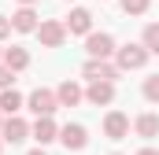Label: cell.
<instances>
[{"label": "cell", "mask_w": 159, "mask_h": 155, "mask_svg": "<svg viewBox=\"0 0 159 155\" xmlns=\"http://www.w3.org/2000/svg\"><path fill=\"white\" fill-rule=\"evenodd\" d=\"M148 55H152V52H148L141 41H137V44L129 41V44H122L119 52H115V63H119V70H141V67L148 63Z\"/></svg>", "instance_id": "6da1fadb"}, {"label": "cell", "mask_w": 159, "mask_h": 155, "mask_svg": "<svg viewBox=\"0 0 159 155\" xmlns=\"http://www.w3.org/2000/svg\"><path fill=\"white\" fill-rule=\"evenodd\" d=\"M85 52H89V59H115L119 44L111 33H85Z\"/></svg>", "instance_id": "7a4b0ae2"}, {"label": "cell", "mask_w": 159, "mask_h": 155, "mask_svg": "<svg viewBox=\"0 0 159 155\" xmlns=\"http://www.w3.org/2000/svg\"><path fill=\"white\" fill-rule=\"evenodd\" d=\"M119 63H111V59H85V67H81V78H89V81H119Z\"/></svg>", "instance_id": "3957f363"}, {"label": "cell", "mask_w": 159, "mask_h": 155, "mask_svg": "<svg viewBox=\"0 0 159 155\" xmlns=\"http://www.w3.org/2000/svg\"><path fill=\"white\" fill-rule=\"evenodd\" d=\"M26 107L37 118L41 115H56V111H59V96H56V89H34L30 100H26Z\"/></svg>", "instance_id": "277c9868"}, {"label": "cell", "mask_w": 159, "mask_h": 155, "mask_svg": "<svg viewBox=\"0 0 159 155\" xmlns=\"http://www.w3.org/2000/svg\"><path fill=\"white\" fill-rule=\"evenodd\" d=\"M37 37L44 48H59L63 41H67V22H59V19H44L37 26Z\"/></svg>", "instance_id": "5b68a950"}, {"label": "cell", "mask_w": 159, "mask_h": 155, "mask_svg": "<svg viewBox=\"0 0 159 155\" xmlns=\"http://www.w3.org/2000/svg\"><path fill=\"white\" fill-rule=\"evenodd\" d=\"M59 144H63L67 152H81V148L89 144V129L78 126V122H67V126L59 129Z\"/></svg>", "instance_id": "8992f818"}, {"label": "cell", "mask_w": 159, "mask_h": 155, "mask_svg": "<svg viewBox=\"0 0 159 155\" xmlns=\"http://www.w3.org/2000/svg\"><path fill=\"white\" fill-rule=\"evenodd\" d=\"M85 100H89L93 107H111V104H115V81H89Z\"/></svg>", "instance_id": "52a82bcc"}, {"label": "cell", "mask_w": 159, "mask_h": 155, "mask_svg": "<svg viewBox=\"0 0 159 155\" xmlns=\"http://www.w3.org/2000/svg\"><path fill=\"white\" fill-rule=\"evenodd\" d=\"M0 137H4V144H22V140L30 137V126H26L19 115H7L4 126H0Z\"/></svg>", "instance_id": "ba28073f"}, {"label": "cell", "mask_w": 159, "mask_h": 155, "mask_svg": "<svg viewBox=\"0 0 159 155\" xmlns=\"http://www.w3.org/2000/svg\"><path fill=\"white\" fill-rule=\"evenodd\" d=\"M30 137H34V140H37L41 148H44V144H52V140H59V126L52 122V115H41L37 122L30 126Z\"/></svg>", "instance_id": "9c48e42d"}, {"label": "cell", "mask_w": 159, "mask_h": 155, "mask_svg": "<svg viewBox=\"0 0 159 155\" xmlns=\"http://www.w3.org/2000/svg\"><path fill=\"white\" fill-rule=\"evenodd\" d=\"M104 137L107 140H126L129 137V118L122 115V111H107V118H104Z\"/></svg>", "instance_id": "30bf717a"}, {"label": "cell", "mask_w": 159, "mask_h": 155, "mask_svg": "<svg viewBox=\"0 0 159 155\" xmlns=\"http://www.w3.org/2000/svg\"><path fill=\"white\" fill-rule=\"evenodd\" d=\"M11 26H15V33H37V11H34V4H19V11L11 15Z\"/></svg>", "instance_id": "8fae6325"}, {"label": "cell", "mask_w": 159, "mask_h": 155, "mask_svg": "<svg viewBox=\"0 0 159 155\" xmlns=\"http://www.w3.org/2000/svg\"><path fill=\"white\" fill-rule=\"evenodd\" d=\"M56 96H59V107H78L81 100H85V89H81L78 81H59V89H56Z\"/></svg>", "instance_id": "7c38bea8"}, {"label": "cell", "mask_w": 159, "mask_h": 155, "mask_svg": "<svg viewBox=\"0 0 159 155\" xmlns=\"http://www.w3.org/2000/svg\"><path fill=\"white\" fill-rule=\"evenodd\" d=\"M67 33H78V37L93 33V11L74 7V11H70V19H67Z\"/></svg>", "instance_id": "4fadbf2b"}, {"label": "cell", "mask_w": 159, "mask_h": 155, "mask_svg": "<svg viewBox=\"0 0 159 155\" xmlns=\"http://www.w3.org/2000/svg\"><path fill=\"white\" fill-rule=\"evenodd\" d=\"M133 129H137V137H141V140H156V137H159V115H152V111L137 115Z\"/></svg>", "instance_id": "5bb4252c"}, {"label": "cell", "mask_w": 159, "mask_h": 155, "mask_svg": "<svg viewBox=\"0 0 159 155\" xmlns=\"http://www.w3.org/2000/svg\"><path fill=\"white\" fill-rule=\"evenodd\" d=\"M0 63H7V67L19 74V70H26V67H30V52H26V48H19V44H11V48H4V59H0Z\"/></svg>", "instance_id": "9a60e30c"}, {"label": "cell", "mask_w": 159, "mask_h": 155, "mask_svg": "<svg viewBox=\"0 0 159 155\" xmlns=\"http://www.w3.org/2000/svg\"><path fill=\"white\" fill-rule=\"evenodd\" d=\"M22 104H26V100H22V92H19L15 85H11V89H0V111H4V115H15Z\"/></svg>", "instance_id": "2e32d148"}, {"label": "cell", "mask_w": 159, "mask_h": 155, "mask_svg": "<svg viewBox=\"0 0 159 155\" xmlns=\"http://www.w3.org/2000/svg\"><path fill=\"white\" fill-rule=\"evenodd\" d=\"M141 44H144L152 55H159V22H148V26H144V33H141Z\"/></svg>", "instance_id": "e0dca14e"}, {"label": "cell", "mask_w": 159, "mask_h": 155, "mask_svg": "<svg viewBox=\"0 0 159 155\" xmlns=\"http://www.w3.org/2000/svg\"><path fill=\"white\" fill-rule=\"evenodd\" d=\"M141 92H144V100H148V104H159V74L144 78V89H141Z\"/></svg>", "instance_id": "ac0fdd59"}, {"label": "cell", "mask_w": 159, "mask_h": 155, "mask_svg": "<svg viewBox=\"0 0 159 155\" xmlns=\"http://www.w3.org/2000/svg\"><path fill=\"white\" fill-rule=\"evenodd\" d=\"M119 4H122V11H126V15H144L152 0H119Z\"/></svg>", "instance_id": "d6986e66"}, {"label": "cell", "mask_w": 159, "mask_h": 155, "mask_svg": "<svg viewBox=\"0 0 159 155\" xmlns=\"http://www.w3.org/2000/svg\"><path fill=\"white\" fill-rule=\"evenodd\" d=\"M11 85H15V70L7 63H0V89H11Z\"/></svg>", "instance_id": "ffe728a7"}, {"label": "cell", "mask_w": 159, "mask_h": 155, "mask_svg": "<svg viewBox=\"0 0 159 155\" xmlns=\"http://www.w3.org/2000/svg\"><path fill=\"white\" fill-rule=\"evenodd\" d=\"M11 30H15V26H11V19H7V15H0V41L11 37Z\"/></svg>", "instance_id": "44dd1931"}, {"label": "cell", "mask_w": 159, "mask_h": 155, "mask_svg": "<svg viewBox=\"0 0 159 155\" xmlns=\"http://www.w3.org/2000/svg\"><path fill=\"white\" fill-rule=\"evenodd\" d=\"M137 155H159V148H141Z\"/></svg>", "instance_id": "7402d4cb"}, {"label": "cell", "mask_w": 159, "mask_h": 155, "mask_svg": "<svg viewBox=\"0 0 159 155\" xmlns=\"http://www.w3.org/2000/svg\"><path fill=\"white\" fill-rule=\"evenodd\" d=\"M26 155H44V148H41V144H37V148H34V152H26Z\"/></svg>", "instance_id": "603a6c76"}, {"label": "cell", "mask_w": 159, "mask_h": 155, "mask_svg": "<svg viewBox=\"0 0 159 155\" xmlns=\"http://www.w3.org/2000/svg\"><path fill=\"white\" fill-rule=\"evenodd\" d=\"M15 4H37V0H15Z\"/></svg>", "instance_id": "cb8c5ba5"}, {"label": "cell", "mask_w": 159, "mask_h": 155, "mask_svg": "<svg viewBox=\"0 0 159 155\" xmlns=\"http://www.w3.org/2000/svg\"><path fill=\"white\" fill-rule=\"evenodd\" d=\"M0 152H4V137H0Z\"/></svg>", "instance_id": "d4e9b609"}, {"label": "cell", "mask_w": 159, "mask_h": 155, "mask_svg": "<svg viewBox=\"0 0 159 155\" xmlns=\"http://www.w3.org/2000/svg\"><path fill=\"white\" fill-rule=\"evenodd\" d=\"M0 126H4V111H0Z\"/></svg>", "instance_id": "484cf974"}, {"label": "cell", "mask_w": 159, "mask_h": 155, "mask_svg": "<svg viewBox=\"0 0 159 155\" xmlns=\"http://www.w3.org/2000/svg\"><path fill=\"white\" fill-rule=\"evenodd\" d=\"M0 59H4V48H0Z\"/></svg>", "instance_id": "4316f807"}, {"label": "cell", "mask_w": 159, "mask_h": 155, "mask_svg": "<svg viewBox=\"0 0 159 155\" xmlns=\"http://www.w3.org/2000/svg\"><path fill=\"white\" fill-rule=\"evenodd\" d=\"M111 155H119V152H111Z\"/></svg>", "instance_id": "83f0119b"}]
</instances>
